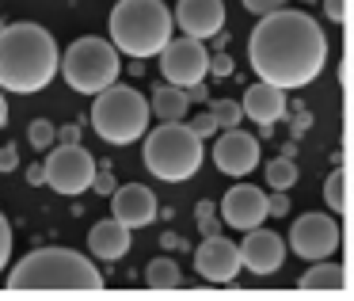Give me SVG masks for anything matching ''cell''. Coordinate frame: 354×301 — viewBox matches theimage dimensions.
<instances>
[{
	"label": "cell",
	"mask_w": 354,
	"mask_h": 301,
	"mask_svg": "<svg viewBox=\"0 0 354 301\" xmlns=\"http://www.w3.org/2000/svg\"><path fill=\"white\" fill-rule=\"evenodd\" d=\"M248 62L263 84L297 92L324 73L328 39L308 12L278 8L270 16H259V27L252 31V42H248Z\"/></svg>",
	"instance_id": "1"
},
{
	"label": "cell",
	"mask_w": 354,
	"mask_h": 301,
	"mask_svg": "<svg viewBox=\"0 0 354 301\" xmlns=\"http://www.w3.org/2000/svg\"><path fill=\"white\" fill-rule=\"evenodd\" d=\"M57 42L39 24H12L0 31V92L35 95L57 77Z\"/></svg>",
	"instance_id": "2"
},
{
	"label": "cell",
	"mask_w": 354,
	"mask_h": 301,
	"mask_svg": "<svg viewBox=\"0 0 354 301\" xmlns=\"http://www.w3.org/2000/svg\"><path fill=\"white\" fill-rule=\"evenodd\" d=\"M12 290H103V275L88 255L69 248H39L8 275Z\"/></svg>",
	"instance_id": "3"
},
{
	"label": "cell",
	"mask_w": 354,
	"mask_h": 301,
	"mask_svg": "<svg viewBox=\"0 0 354 301\" xmlns=\"http://www.w3.org/2000/svg\"><path fill=\"white\" fill-rule=\"evenodd\" d=\"M111 46L126 57H156L171 39V8L164 0H118L107 19Z\"/></svg>",
	"instance_id": "4"
},
{
	"label": "cell",
	"mask_w": 354,
	"mask_h": 301,
	"mask_svg": "<svg viewBox=\"0 0 354 301\" xmlns=\"http://www.w3.org/2000/svg\"><path fill=\"white\" fill-rule=\"evenodd\" d=\"M145 134V168L156 179L183 183L202 168V138L187 122H160Z\"/></svg>",
	"instance_id": "5"
},
{
	"label": "cell",
	"mask_w": 354,
	"mask_h": 301,
	"mask_svg": "<svg viewBox=\"0 0 354 301\" xmlns=\"http://www.w3.org/2000/svg\"><path fill=\"white\" fill-rule=\"evenodd\" d=\"M92 126L107 145H130L149 130V103L138 88L130 84H111L95 92L92 103Z\"/></svg>",
	"instance_id": "6"
},
{
	"label": "cell",
	"mask_w": 354,
	"mask_h": 301,
	"mask_svg": "<svg viewBox=\"0 0 354 301\" xmlns=\"http://www.w3.org/2000/svg\"><path fill=\"white\" fill-rule=\"evenodd\" d=\"M57 73L65 77V84H69L73 92L95 95V92H103V88H111V84L118 80L122 62H118V50L111 46L107 39H95V35H88V39H77V42H73V46L62 54Z\"/></svg>",
	"instance_id": "7"
},
{
	"label": "cell",
	"mask_w": 354,
	"mask_h": 301,
	"mask_svg": "<svg viewBox=\"0 0 354 301\" xmlns=\"http://www.w3.org/2000/svg\"><path fill=\"white\" fill-rule=\"evenodd\" d=\"M92 176H95V161L77 141H65V145L50 149L46 164H42V183L50 191L65 194V199H77V194L92 191Z\"/></svg>",
	"instance_id": "8"
},
{
	"label": "cell",
	"mask_w": 354,
	"mask_h": 301,
	"mask_svg": "<svg viewBox=\"0 0 354 301\" xmlns=\"http://www.w3.org/2000/svg\"><path fill=\"white\" fill-rule=\"evenodd\" d=\"M156 57H160L164 80L176 84V88L202 84V80L209 77V50H206V42H198V39H187V35L168 39Z\"/></svg>",
	"instance_id": "9"
},
{
	"label": "cell",
	"mask_w": 354,
	"mask_h": 301,
	"mask_svg": "<svg viewBox=\"0 0 354 301\" xmlns=\"http://www.w3.org/2000/svg\"><path fill=\"white\" fill-rule=\"evenodd\" d=\"M290 244H293V255H301V259H328L339 248V221L324 210L301 214L290 229Z\"/></svg>",
	"instance_id": "10"
},
{
	"label": "cell",
	"mask_w": 354,
	"mask_h": 301,
	"mask_svg": "<svg viewBox=\"0 0 354 301\" xmlns=\"http://www.w3.org/2000/svg\"><path fill=\"white\" fill-rule=\"evenodd\" d=\"M194 271L202 275V282H214V286H225L240 275V252L229 237L221 232H209L206 240L198 244L194 252Z\"/></svg>",
	"instance_id": "11"
},
{
	"label": "cell",
	"mask_w": 354,
	"mask_h": 301,
	"mask_svg": "<svg viewBox=\"0 0 354 301\" xmlns=\"http://www.w3.org/2000/svg\"><path fill=\"white\" fill-rule=\"evenodd\" d=\"M214 164L225 172V176L244 179L248 172L259 168V141H255L248 130H240V126H229L214 145Z\"/></svg>",
	"instance_id": "12"
},
{
	"label": "cell",
	"mask_w": 354,
	"mask_h": 301,
	"mask_svg": "<svg viewBox=\"0 0 354 301\" xmlns=\"http://www.w3.org/2000/svg\"><path fill=\"white\" fill-rule=\"evenodd\" d=\"M236 252H240V267L244 271H252V275H274L286 259V240L278 237V232L255 225V229L244 232Z\"/></svg>",
	"instance_id": "13"
},
{
	"label": "cell",
	"mask_w": 354,
	"mask_h": 301,
	"mask_svg": "<svg viewBox=\"0 0 354 301\" xmlns=\"http://www.w3.org/2000/svg\"><path fill=\"white\" fill-rule=\"evenodd\" d=\"M263 217H267V194L255 183H236L221 199V221L232 225V229H240V232L263 225Z\"/></svg>",
	"instance_id": "14"
},
{
	"label": "cell",
	"mask_w": 354,
	"mask_h": 301,
	"mask_svg": "<svg viewBox=\"0 0 354 301\" xmlns=\"http://www.w3.org/2000/svg\"><path fill=\"white\" fill-rule=\"evenodd\" d=\"M176 27L187 39H214L225 27V0H179L176 4Z\"/></svg>",
	"instance_id": "15"
},
{
	"label": "cell",
	"mask_w": 354,
	"mask_h": 301,
	"mask_svg": "<svg viewBox=\"0 0 354 301\" xmlns=\"http://www.w3.org/2000/svg\"><path fill=\"white\" fill-rule=\"evenodd\" d=\"M111 206H115V221H122L126 229H145L156 221V194L141 183H126L111 191Z\"/></svg>",
	"instance_id": "16"
},
{
	"label": "cell",
	"mask_w": 354,
	"mask_h": 301,
	"mask_svg": "<svg viewBox=\"0 0 354 301\" xmlns=\"http://www.w3.org/2000/svg\"><path fill=\"white\" fill-rule=\"evenodd\" d=\"M240 111H244L248 118H252V122H259L263 130H267V126H274L278 118L286 115V92L282 88H274V84H252L244 92V103H240Z\"/></svg>",
	"instance_id": "17"
},
{
	"label": "cell",
	"mask_w": 354,
	"mask_h": 301,
	"mask_svg": "<svg viewBox=\"0 0 354 301\" xmlns=\"http://www.w3.org/2000/svg\"><path fill=\"white\" fill-rule=\"evenodd\" d=\"M88 252H92L95 259H103V263L122 259V255L130 252V229H126L122 221H115V217L95 221L92 232H88Z\"/></svg>",
	"instance_id": "18"
},
{
	"label": "cell",
	"mask_w": 354,
	"mask_h": 301,
	"mask_svg": "<svg viewBox=\"0 0 354 301\" xmlns=\"http://www.w3.org/2000/svg\"><path fill=\"white\" fill-rule=\"evenodd\" d=\"M187 111H191L187 88H176V84H160L153 92V103H149V115H156L160 122H183Z\"/></svg>",
	"instance_id": "19"
},
{
	"label": "cell",
	"mask_w": 354,
	"mask_h": 301,
	"mask_svg": "<svg viewBox=\"0 0 354 301\" xmlns=\"http://www.w3.org/2000/svg\"><path fill=\"white\" fill-rule=\"evenodd\" d=\"M301 290H346V271L339 263L313 259V267L301 275Z\"/></svg>",
	"instance_id": "20"
},
{
	"label": "cell",
	"mask_w": 354,
	"mask_h": 301,
	"mask_svg": "<svg viewBox=\"0 0 354 301\" xmlns=\"http://www.w3.org/2000/svg\"><path fill=\"white\" fill-rule=\"evenodd\" d=\"M145 282L153 286V290H176L179 282H183V278H179V263L176 259H153L145 267Z\"/></svg>",
	"instance_id": "21"
},
{
	"label": "cell",
	"mask_w": 354,
	"mask_h": 301,
	"mask_svg": "<svg viewBox=\"0 0 354 301\" xmlns=\"http://www.w3.org/2000/svg\"><path fill=\"white\" fill-rule=\"evenodd\" d=\"M297 179H301V172L290 156H274V161L267 164V183L274 187V191H293Z\"/></svg>",
	"instance_id": "22"
},
{
	"label": "cell",
	"mask_w": 354,
	"mask_h": 301,
	"mask_svg": "<svg viewBox=\"0 0 354 301\" xmlns=\"http://www.w3.org/2000/svg\"><path fill=\"white\" fill-rule=\"evenodd\" d=\"M324 199H328L331 214H343L346 210V172L343 168H335L328 176V183H324Z\"/></svg>",
	"instance_id": "23"
},
{
	"label": "cell",
	"mask_w": 354,
	"mask_h": 301,
	"mask_svg": "<svg viewBox=\"0 0 354 301\" xmlns=\"http://www.w3.org/2000/svg\"><path fill=\"white\" fill-rule=\"evenodd\" d=\"M209 115H214L217 130H229V126H240V118H244V111H240V103H232V100H214V107H209Z\"/></svg>",
	"instance_id": "24"
},
{
	"label": "cell",
	"mask_w": 354,
	"mask_h": 301,
	"mask_svg": "<svg viewBox=\"0 0 354 301\" xmlns=\"http://www.w3.org/2000/svg\"><path fill=\"white\" fill-rule=\"evenodd\" d=\"M57 138L54 122H46V118H39V122H31V145L35 149H50V141Z\"/></svg>",
	"instance_id": "25"
},
{
	"label": "cell",
	"mask_w": 354,
	"mask_h": 301,
	"mask_svg": "<svg viewBox=\"0 0 354 301\" xmlns=\"http://www.w3.org/2000/svg\"><path fill=\"white\" fill-rule=\"evenodd\" d=\"M8 255H12V225H8V217L0 214V275L8 267Z\"/></svg>",
	"instance_id": "26"
},
{
	"label": "cell",
	"mask_w": 354,
	"mask_h": 301,
	"mask_svg": "<svg viewBox=\"0 0 354 301\" xmlns=\"http://www.w3.org/2000/svg\"><path fill=\"white\" fill-rule=\"evenodd\" d=\"M115 172L111 168H100V164H95V176H92V191H100V194H111L115 191Z\"/></svg>",
	"instance_id": "27"
},
{
	"label": "cell",
	"mask_w": 354,
	"mask_h": 301,
	"mask_svg": "<svg viewBox=\"0 0 354 301\" xmlns=\"http://www.w3.org/2000/svg\"><path fill=\"white\" fill-rule=\"evenodd\" d=\"M286 214H290V199H286V191L267 194V217H286Z\"/></svg>",
	"instance_id": "28"
},
{
	"label": "cell",
	"mask_w": 354,
	"mask_h": 301,
	"mask_svg": "<svg viewBox=\"0 0 354 301\" xmlns=\"http://www.w3.org/2000/svg\"><path fill=\"white\" fill-rule=\"evenodd\" d=\"M187 126H191V130L198 134L202 141H206V138H214V134H217V122H214V115H209V111H206V115H198L194 122H187Z\"/></svg>",
	"instance_id": "29"
},
{
	"label": "cell",
	"mask_w": 354,
	"mask_h": 301,
	"mask_svg": "<svg viewBox=\"0 0 354 301\" xmlns=\"http://www.w3.org/2000/svg\"><path fill=\"white\" fill-rule=\"evenodd\" d=\"M286 0H244V8L252 12V16H270V12H278Z\"/></svg>",
	"instance_id": "30"
},
{
	"label": "cell",
	"mask_w": 354,
	"mask_h": 301,
	"mask_svg": "<svg viewBox=\"0 0 354 301\" xmlns=\"http://www.w3.org/2000/svg\"><path fill=\"white\" fill-rule=\"evenodd\" d=\"M324 16L331 24H346V0H324Z\"/></svg>",
	"instance_id": "31"
},
{
	"label": "cell",
	"mask_w": 354,
	"mask_h": 301,
	"mask_svg": "<svg viewBox=\"0 0 354 301\" xmlns=\"http://www.w3.org/2000/svg\"><path fill=\"white\" fill-rule=\"evenodd\" d=\"M209 73H214V77H229V73H232V57L229 54L209 57Z\"/></svg>",
	"instance_id": "32"
},
{
	"label": "cell",
	"mask_w": 354,
	"mask_h": 301,
	"mask_svg": "<svg viewBox=\"0 0 354 301\" xmlns=\"http://www.w3.org/2000/svg\"><path fill=\"white\" fill-rule=\"evenodd\" d=\"M198 225L206 232H214V206H209V202H198Z\"/></svg>",
	"instance_id": "33"
},
{
	"label": "cell",
	"mask_w": 354,
	"mask_h": 301,
	"mask_svg": "<svg viewBox=\"0 0 354 301\" xmlns=\"http://www.w3.org/2000/svg\"><path fill=\"white\" fill-rule=\"evenodd\" d=\"M8 168H16V149H0V172H8Z\"/></svg>",
	"instance_id": "34"
},
{
	"label": "cell",
	"mask_w": 354,
	"mask_h": 301,
	"mask_svg": "<svg viewBox=\"0 0 354 301\" xmlns=\"http://www.w3.org/2000/svg\"><path fill=\"white\" fill-rule=\"evenodd\" d=\"M8 122V100H4V92H0V126Z\"/></svg>",
	"instance_id": "35"
},
{
	"label": "cell",
	"mask_w": 354,
	"mask_h": 301,
	"mask_svg": "<svg viewBox=\"0 0 354 301\" xmlns=\"http://www.w3.org/2000/svg\"><path fill=\"white\" fill-rule=\"evenodd\" d=\"M160 244H164V248H179V244H183V240H179V237H171V232H168V237H164Z\"/></svg>",
	"instance_id": "36"
}]
</instances>
